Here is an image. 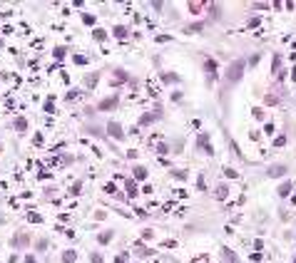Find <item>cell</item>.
I'll list each match as a JSON object with an SVG mask.
<instances>
[{"label": "cell", "mask_w": 296, "mask_h": 263, "mask_svg": "<svg viewBox=\"0 0 296 263\" xmlns=\"http://www.w3.org/2000/svg\"><path fill=\"white\" fill-rule=\"evenodd\" d=\"M135 176H137V179L142 181V179L147 176V169H144V166H137V169H135Z\"/></svg>", "instance_id": "cell-7"}, {"label": "cell", "mask_w": 296, "mask_h": 263, "mask_svg": "<svg viewBox=\"0 0 296 263\" xmlns=\"http://www.w3.org/2000/svg\"><path fill=\"white\" fill-rule=\"evenodd\" d=\"M77 97H82V92H77V89H70V95H67V99H77Z\"/></svg>", "instance_id": "cell-13"}, {"label": "cell", "mask_w": 296, "mask_h": 263, "mask_svg": "<svg viewBox=\"0 0 296 263\" xmlns=\"http://www.w3.org/2000/svg\"><path fill=\"white\" fill-rule=\"evenodd\" d=\"M127 191H129V196H135V194H137V186L129 181V184H127Z\"/></svg>", "instance_id": "cell-15"}, {"label": "cell", "mask_w": 296, "mask_h": 263, "mask_svg": "<svg viewBox=\"0 0 296 263\" xmlns=\"http://www.w3.org/2000/svg\"><path fill=\"white\" fill-rule=\"evenodd\" d=\"M115 35H117V37H120V40H122V37H124V35H127V30H124V27H120V25H117V27H115Z\"/></svg>", "instance_id": "cell-14"}, {"label": "cell", "mask_w": 296, "mask_h": 263, "mask_svg": "<svg viewBox=\"0 0 296 263\" xmlns=\"http://www.w3.org/2000/svg\"><path fill=\"white\" fill-rule=\"evenodd\" d=\"M82 20H85L87 25H95V15H82Z\"/></svg>", "instance_id": "cell-16"}, {"label": "cell", "mask_w": 296, "mask_h": 263, "mask_svg": "<svg viewBox=\"0 0 296 263\" xmlns=\"http://www.w3.org/2000/svg\"><path fill=\"white\" fill-rule=\"evenodd\" d=\"M0 152H3V146H0Z\"/></svg>", "instance_id": "cell-24"}, {"label": "cell", "mask_w": 296, "mask_h": 263, "mask_svg": "<svg viewBox=\"0 0 296 263\" xmlns=\"http://www.w3.org/2000/svg\"><path fill=\"white\" fill-rule=\"evenodd\" d=\"M97 82V74H87V87H95Z\"/></svg>", "instance_id": "cell-12"}, {"label": "cell", "mask_w": 296, "mask_h": 263, "mask_svg": "<svg viewBox=\"0 0 296 263\" xmlns=\"http://www.w3.org/2000/svg\"><path fill=\"white\" fill-rule=\"evenodd\" d=\"M289 191H291V186H289V184H284V186H281V189H279V194H281V196H286Z\"/></svg>", "instance_id": "cell-19"}, {"label": "cell", "mask_w": 296, "mask_h": 263, "mask_svg": "<svg viewBox=\"0 0 296 263\" xmlns=\"http://www.w3.org/2000/svg\"><path fill=\"white\" fill-rule=\"evenodd\" d=\"M284 171H286V166H271L269 169V176H281Z\"/></svg>", "instance_id": "cell-6"}, {"label": "cell", "mask_w": 296, "mask_h": 263, "mask_svg": "<svg viewBox=\"0 0 296 263\" xmlns=\"http://www.w3.org/2000/svg\"><path fill=\"white\" fill-rule=\"evenodd\" d=\"M117 102H120V97H112V99H105V102H100V109H115V107H117Z\"/></svg>", "instance_id": "cell-4"}, {"label": "cell", "mask_w": 296, "mask_h": 263, "mask_svg": "<svg viewBox=\"0 0 296 263\" xmlns=\"http://www.w3.org/2000/svg\"><path fill=\"white\" fill-rule=\"evenodd\" d=\"M15 127H17V129H20V132H23V129L28 127V122H25V119H17V122H15Z\"/></svg>", "instance_id": "cell-18"}, {"label": "cell", "mask_w": 296, "mask_h": 263, "mask_svg": "<svg viewBox=\"0 0 296 263\" xmlns=\"http://www.w3.org/2000/svg\"><path fill=\"white\" fill-rule=\"evenodd\" d=\"M28 218H30V221H32V223H38V221H43V218H40V216H38V214H28Z\"/></svg>", "instance_id": "cell-21"}, {"label": "cell", "mask_w": 296, "mask_h": 263, "mask_svg": "<svg viewBox=\"0 0 296 263\" xmlns=\"http://www.w3.org/2000/svg\"><path fill=\"white\" fill-rule=\"evenodd\" d=\"M197 144H199L202 149H204V152H207L209 157L214 154V149H212V144H209V137H207V134H199V139H197Z\"/></svg>", "instance_id": "cell-2"}, {"label": "cell", "mask_w": 296, "mask_h": 263, "mask_svg": "<svg viewBox=\"0 0 296 263\" xmlns=\"http://www.w3.org/2000/svg\"><path fill=\"white\" fill-rule=\"evenodd\" d=\"M75 258H77L75 251H65V253H62V261H65V263H75Z\"/></svg>", "instance_id": "cell-5"}, {"label": "cell", "mask_w": 296, "mask_h": 263, "mask_svg": "<svg viewBox=\"0 0 296 263\" xmlns=\"http://www.w3.org/2000/svg\"><path fill=\"white\" fill-rule=\"evenodd\" d=\"M55 57H57V60L65 57V47H57V50H55Z\"/></svg>", "instance_id": "cell-20"}, {"label": "cell", "mask_w": 296, "mask_h": 263, "mask_svg": "<svg viewBox=\"0 0 296 263\" xmlns=\"http://www.w3.org/2000/svg\"><path fill=\"white\" fill-rule=\"evenodd\" d=\"M216 196L219 199H227V186H216Z\"/></svg>", "instance_id": "cell-9"}, {"label": "cell", "mask_w": 296, "mask_h": 263, "mask_svg": "<svg viewBox=\"0 0 296 263\" xmlns=\"http://www.w3.org/2000/svg\"><path fill=\"white\" fill-rule=\"evenodd\" d=\"M25 263H35V258H32V256H28V258H25Z\"/></svg>", "instance_id": "cell-22"}, {"label": "cell", "mask_w": 296, "mask_h": 263, "mask_svg": "<svg viewBox=\"0 0 296 263\" xmlns=\"http://www.w3.org/2000/svg\"><path fill=\"white\" fill-rule=\"evenodd\" d=\"M224 174H227V176H229V179H239V174H236V171H234V169H229V166H227V169H224Z\"/></svg>", "instance_id": "cell-11"}, {"label": "cell", "mask_w": 296, "mask_h": 263, "mask_svg": "<svg viewBox=\"0 0 296 263\" xmlns=\"http://www.w3.org/2000/svg\"><path fill=\"white\" fill-rule=\"evenodd\" d=\"M107 132H109V134H112L115 139H122V137H124V132H122V127H120L117 122H109V127H107Z\"/></svg>", "instance_id": "cell-3"}, {"label": "cell", "mask_w": 296, "mask_h": 263, "mask_svg": "<svg viewBox=\"0 0 296 263\" xmlns=\"http://www.w3.org/2000/svg\"><path fill=\"white\" fill-rule=\"evenodd\" d=\"M92 263H102V258H97V256H95V258H92Z\"/></svg>", "instance_id": "cell-23"}, {"label": "cell", "mask_w": 296, "mask_h": 263, "mask_svg": "<svg viewBox=\"0 0 296 263\" xmlns=\"http://www.w3.org/2000/svg\"><path fill=\"white\" fill-rule=\"evenodd\" d=\"M150 122H154V114H144L142 117V124H150Z\"/></svg>", "instance_id": "cell-17"}, {"label": "cell", "mask_w": 296, "mask_h": 263, "mask_svg": "<svg viewBox=\"0 0 296 263\" xmlns=\"http://www.w3.org/2000/svg\"><path fill=\"white\" fill-rule=\"evenodd\" d=\"M95 40H100V42L107 40V32H105V30H95Z\"/></svg>", "instance_id": "cell-8"}, {"label": "cell", "mask_w": 296, "mask_h": 263, "mask_svg": "<svg viewBox=\"0 0 296 263\" xmlns=\"http://www.w3.org/2000/svg\"><path fill=\"white\" fill-rule=\"evenodd\" d=\"M242 72H244V62H231L229 65V72H227V77L231 82H236L239 77H242Z\"/></svg>", "instance_id": "cell-1"}, {"label": "cell", "mask_w": 296, "mask_h": 263, "mask_svg": "<svg viewBox=\"0 0 296 263\" xmlns=\"http://www.w3.org/2000/svg\"><path fill=\"white\" fill-rule=\"evenodd\" d=\"M162 80H164V82H177V74H174V72H167Z\"/></svg>", "instance_id": "cell-10"}]
</instances>
